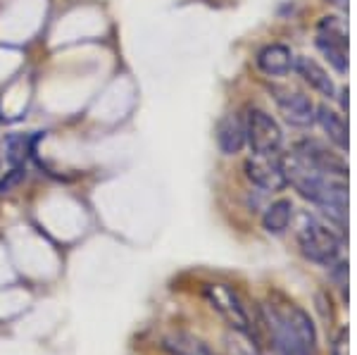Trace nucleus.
Here are the masks:
<instances>
[{
  "instance_id": "obj_1",
  "label": "nucleus",
  "mask_w": 357,
  "mask_h": 355,
  "mask_svg": "<svg viewBox=\"0 0 357 355\" xmlns=\"http://www.w3.org/2000/svg\"><path fill=\"white\" fill-rule=\"evenodd\" d=\"M260 331L272 355H317L314 322L286 296L274 294L260 305Z\"/></svg>"
},
{
  "instance_id": "obj_2",
  "label": "nucleus",
  "mask_w": 357,
  "mask_h": 355,
  "mask_svg": "<svg viewBox=\"0 0 357 355\" xmlns=\"http://www.w3.org/2000/svg\"><path fill=\"white\" fill-rule=\"evenodd\" d=\"M296 239H298V246H301L303 255L307 260L317 262V265H324V267H333L341 255V239L338 234L333 232L319 222L314 215H307L303 213L301 215V222H298V229H296Z\"/></svg>"
},
{
  "instance_id": "obj_3",
  "label": "nucleus",
  "mask_w": 357,
  "mask_h": 355,
  "mask_svg": "<svg viewBox=\"0 0 357 355\" xmlns=\"http://www.w3.org/2000/svg\"><path fill=\"white\" fill-rule=\"evenodd\" d=\"M205 299L222 315V319L229 324L234 331H238L241 336L250 339L252 343H260V327L252 324V317L248 312L245 301L241 299V294L227 284H207L205 286Z\"/></svg>"
},
{
  "instance_id": "obj_4",
  "label": "nucleus",
  "mask_w": 357,
  "mask_h": 355,
  "mask_svg": "<svg viewBox=\"0 0 357 355\" xmlns=\"http://www.w3.org/2000/svg\"><path fill=\"white\" fill-rule=\"evenodd\" d=\"M245 143L250 146L252 156H279L284 146L279 122L269 112L252 107L245 119Z\"/></svg>"
},
{
  "instance_id": "obj_5",
  "label": "nucleus",
  "mask_w": 357,
  "mask_h": 355,
  "mask_svg": "<svg viewBox=\"0 0 357 355\" xmlns=\"http://www.w3.org/2000/svg\"><path fill=\"white\" fill-rule=\"evenodd\" d=\"M317 45H319V50L333 65V70L345 74V70H348V38H345L343 27L333 17H324L319 22Z\"/></svg>"
},
{
  "instance_id": "obj_6",
  "label": "nucleus",
  "mask_w": 357,
  "mask_h": 355,
  "mask_svg": "<svg viewBox=\"0 0 357 355\" xmlns=\"http://www.w3.org/2000/svg\"><path fill=\"white\" fill-rule=\"evenodd\" d=\"M245 176L262 191H281L286 186L279 156H250L245 160Z\"/></svg>"
},
{
  "instance_id": "obj_7",
  "label": "nucleus",
  "mask_w": 357,
  "mask_h": 355,
  "mask_svg": "<svg viewBox=\"0 0 357 355\" xmlns=\"http://www.w3.org/2000/svg\"><path fill=\"white\" fill-rule=\"evenodd\" d=\"M272 93L276 105H279V112L284 114V119L289 124H293V127H310L314 122L317 107L305 93L291 89H272Z\"/></svg>"
},
{
  "instance_id": "obj_8",
  "label": "nucleus",
  "mask_w": 357,
  "mask_h": 355,
  "mask_svg": "<svg viewBox=\"0 0 357 355\" xmlns=\"http://www.w3.org/2000/svg\"><path fill=\"white\" fill-rule=\"evenodd\" d=\"M296 151L303 153V156L307 158L310 163L317 165V167H319L321 172H326V174L341 176V179H348V167H345L343 158L336 156V153H331V151H326V148L321 146V143H317V141H303V143H298V146H296Z\"/></svg>"
},
{
  "instance_id": "obj_9",
  "label": "nucleus",
  "mask_w": 357,
  "mask_h": 355,
  "mask_svg": "<svg viewBox=\"0 0 357 355\" xmlns=\"http://www.w3.org/2000/svg\"><path fill=\"white\" fill-rule=\"evenodd\" d=\"M257 67L267 77H286L293 70V53L284 43H269L257 53Z\"/></svg>"
},
{
  "instance_id": "obj_10",
  "label": "nucleus",
  "mask_w": 357,
  "mask_h": 355,
  "mask_svg": "<svg viewBox=\"0 0 357 355\" xmlns=\"http://www.w3.org/2000/svg\"><path fill=\"white\" fill-rule=\"evenodd\" d=\"M293 70L301 74L305 84H310L314 91H319L321 96H326V98L336 96V84H333V79L326 74L324 67L317 65L312 57H305V55L293 57Z\"/></svg>"
},
{
  "instance_id": "obj_11",
  "label": "nucleus",
  "mask_w": 357,
  "mask_h": 355,
  "mask_svg": "<svg viewBox=\"0 0 357 355\" xmlns=\"http://www.w3.org/2000/svg\"><path fill=\"white\" fill-rule=\"evenodd\" d=\"M217 146L224 156H236L245 148V124L236 114H227L217 122Z\"/></svg>"
},
{
  "instance_id": "obj_12",
  "label": "nucleus",
  "mask_w": 357,
  "mask_h": 355,
  "mask_svg": "<svg viewBox=\"0 0 357 355\" xmlns=\"http://www.w3.org/2000/svg\"><path fill=\"white\" fill-rule=\"evenodd\" d=\"M314 122H319V127L326 131V136L341 151H348V124H345V119L336 110H331L329 105H319L314 114Z\"/></svg>"
},
{
  "instance_id": "obj_13",
  "label": "nucleus",
  "mask_w": 357,
  "mask_h": 355,
  "mask_svg": "<svg viewBox=\"0 0 357 355\" xmlns=\"http://www.w3.org/2000/svg\"><path fill=\"white\" fill-rule=\"evenodd\" d=\"M291 220H293V203L289 198H279L272 205H267V210L262 215V227L267 234L279 236V234H284L291 227Z\"/></svg>"
},
{
  "instance_id": "obj_14",
  "label": "nucleus",
  "mask_w": 357,
  "mask_h": 355,
  "mask_svg": "<svg viewBox=\"0 0 357 355\" xmlns=\"http://www.w3.org/2000/svg\"><path fill=\"white\" fill-rule=\"evenodd\" d=\"M38 141V134H10L5 139V158L10 167L26 165V158L33 153V143Z\"/></svg>"
},
{
  "instance_id": "obj_15",
  "label": "nucleus",
  "mask_w": 357,
  "mask_h": 355,
  "mask_svg": "<svg viewBox=\"0 0 357 355\" xmlns=\"http://www.w3.org/2000/svg\"><path fill=\"white\" fill-rule=\"evenodd\" d=\"M165 348L169 351V355H215V351L207 343L195 339L193 334H186V331L167 336Z\"/></svg>"
},
{
  "instance_id": "obj_16",
  "label": "nucleus",
  "mask_w": 357,
  "mask_h": 355,
  "mask_svg": "<svg viewBox=\"0 0 357 355\" xmlns=\"http://www.w3.org/2000/svg\"><path fill=\"white\" fill-rule=\"evenodd\" d=\"M24 179H26V165H20V167H10L8 172H5L3 179H0V196H5V193H13Z\"/></svg>"
},
{
  "instance_id": "obj_17",
  "label": "nucleus",
  "mask_w": 357,
  "mask_h": 355,
  "mask_svg": "<svg viewBox=\"0 0 357 355\" xmlns=\"http://www.w3.org/2000/svg\"><path fill=\"white\" fill-rule=\"evenodd\" d=\"M331 355H348V327H343L331 341Z\"/></svg>"
},
{
  "instance_id": "obj_18",
  "label": "nucleus",
  "mask_w": 357,
  "mask_h": 355,
  "mask_svg": "<svg viewBox=\"0 0 357 355\" xmlns=\"http://www.w3.org/2000/svg\"><path fill=\"white\" fill-rule=\"evenodd\" d=\"M236 355H260V353H257V348H255V346L243 348V346H238V343H236Z\"/></svg>"
}]
</instances>
